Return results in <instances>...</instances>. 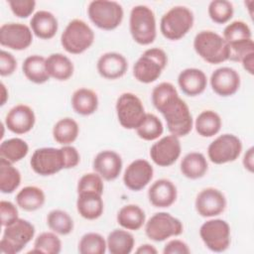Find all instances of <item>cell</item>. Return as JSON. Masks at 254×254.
Segmentation results:
<instances>
[{
    "label": "cell",
    "instance_id": "cell-1",
    "mask_svg": "<svg viewBox=\"0 0 254 254\" xmlns=\"http://www.w3.org/2000/svg\"><path fill=\"white\" fill-rule=\"evenodd\" d=\"M152 102L163 114L172 135L180 138L191 131L193 125L191 113L188 104L179 96L174 84L161 82L156 85L152 91Z\"/></svg>",
    "mask_w": 254,
    "mask_h": 254
},
{
    "label": "cell",
    "instance_id": "cell-2",
    "mask_svg": "<svg viewBox=\"0 0 254 254\" xmlns=\"http://www.w3.org/2000/svg\"><path fill=\"white\" fill-rule=\"evenodd\" d=\"M193 48L205 62L217 64L228 61L229 48L225 40L213 31H201L194 37Z\"/></svg>",
    "mask_w": 254,
    "mask_h": 254
},
{
    "label": "cell",
    "instance_id": "cell-3",
    "mask_svg": "<svg viewBox=\"0 0 254 254\" xmlns=\"http://www.w3.org/2000/svg\"><path fill=\"white\" fill-rule=\"evenodd\" d=\"M129 28L133 40L143 46L152 44L157 37L156 17L151 8L137 5L130 12Z\"/></svg>",
    "mask_w": 254,
    "mask_h": 254
},
{
    "label": "cell",
    "instance_id": "cell-4",
    "mask_svg": "<svg viewBox=\"0 0 254 254\" xmlns=\"http://www.w3.org/2000/svg\"><path fill=\"white\" fill-rule=\"evenodd\" d=\"M168 64V57L164 50L151 48L146 50L133 65L134 77L142 83L157 80Z\"/></svg>",
    "mask_w": 254,
    "mask_h": 254
},
{
    "label": "cell",
    "instance_id": "cell-5",
    "mask_svg": "<svg viewBox=\"0 0 254 254\" xmlns=\"http://www.w3.org/2000/svg\"><path fill=\"white\" fill-rule=\"evenodd\" d=\"M193 14L185 6H175L167 11L160 22L162 35L170 41L185 37L193 25Z\"/></svg>",
    "mask_w": 254,
    "mask_h": 254
},
{
    "label": "cell",
    "instance_id": "cell-6",
    "mask_svg": "<svg viewBox=\"0 0 254 254\" xmlns=\"http://www.w3.org/2000/svg\"><path fill=\"white\" fill-rule=\"evenodd\" d=\"M94 42V32L84 21H70L61 36L63 48L69 54L79 55L89 49Z\"/></svg>",
    "mask_w": 254,
    "mask_h": 254
},
{
    "label": "cell",
    "instance_id": "cell-7",
    "mask_svg": "<svg viewBox=\"0 0 254 254\" xmlns=\"http://www.w3.org/2000/svg\"><path fill=\"white\" fill-rule=\"evenodd\" d=\"M87 15L97 28L111 31L121 24L124 11L122 6L115 1L94 0L88 5Z\"/></svg>",
    "mask_w": 254,
    "mask_h": 254
},
{
    "label": "cell",
    "instance_id": "cell-8",
    "mask_svg": "<svg viewBox=\"0 0 254 254\" xmlns=\"http://www.w3.org/2000/svg\"><path fill=\"white\" fill-rule=\"evenodd\" d=\"M35 226L28 220L18 218L12 224L5 226L0 241V249L5 254H16L32 240Z\"/></svg>",
    "mask_w": 254,
    "mask_h": 254
},
{
    "label": "cell",
    "instance_id": "cell-9",
    "mask_svg": "<svg viewBox=\"0 0 254 254\" xmlns=\"http://www.w3.org/2000/svg\"><path fill=\"white\" fill-rule=\"evenodd\" d=\"M115 108L120 125L129 130H136L146 115L141 99L131 92L122 93L116 101Z\"/></svg>",
    "mask_w": 254,
    "mask_h": 254
},
{
    "label": "cell",
    "instance_id": "cell-10",
    "mask_svg": "<svg viewBox=\"0 0 254 254\" xmlns=\"http://www.w3.org/2000/svg\"><path fill=\"white\" fill-rule=\"evenodd\" d=\"M183 231L182 221L168 212L155 213L145 225L147 237L156 242L164 241L172 236H179Z\"/></svg>",
    "mask_w": 254,
    "mask_h": 254
},
{
    "label": "cell",
    "instance_id": "cell-11",
    "mask_svg": "<svg viewBox=\"0 0 254 254\" xmlns=\"http://www.w3.org/2000/svg\"><path fill=\"white\" fill-rule=\"evenodd\" d=\"M205 246L213 252H223L230 245V226L223 219H209L199 228Z\"/></svg>",
    "mask_w": 254,
    "mask_h": 254
},
{
    "label": "cell",
    "instance_id": "cell-12",
    "mask_svg": "<svg viewBox=\"0 0 254 254\" xmlns=\"http://www.w3.org/2000/svg\"><path fill=\"white\" fill-rule=\"evenodd\" d=\"M242 142L233 134H222L215 138L207 148L208 159L221 165L235 161L241 154Z\"/></svg>",
    "mask_w": 254,
    "mask_h": 254
},
{
    "label": "cell",
    "instance_id": "cell-13",
    "mask_svg": "<svg viewBox=\"0 0 254 254\" xmlns=\"http://www.w3.org/2000/svg\"><path fill=\"white\" fill-rule=\"evenodd\" d=\"M33 171L40 176H52L64 169L61 148L44 147L35 150L30 160Z\"/></svg>",
    "mask_w": 254,
    "mask_h": 254
},
{
    "label": "cell",
    "instance_id": "cell-14",
    "mask_svg": "<svg viewBox=\"0 0 254 254\" xmlns=\"http://www.w3.org/2000/svg\"><path fill=\"white\" fill-rule=\"evenodd\" d=\"M33 32L22 23H6L0 28V44L14 51H23L31 46Z\"/></svg>",
    "mask_w": 254,
    "mask_h": 254
},
{
    "label": "cell",
    "instance_id": "cell-15",
    "mask_svg": "<svg viewBox=\"0 0 254 254\" xmlns=\"http://www.w3.org/2000/svg\"><path fill=\"white\" fill-rule=\"evenodd\" d=\"M182 146L179 137L167 135L154 143L150 148V157L159 167L172 166L180 157Z\"/></svg>",
    "mask_w": 254,
    "mask_h": 254
},
{
    "label": "cell",
    "instance_id": "cell-16",
    "mask_svg": "<svg viewBox=\"0 0 254 254\" xmlns=\"http://www.w3.org/2000/svg\"><path fill=\"white\" fill-rule=\"evenodd\" d=\"M195 210L202 217H213L222 213L226 207L224 194L214 188H206L198 192L194 201Z\"/></svg>",
    "mask_w": 254,
    "mask_h": 254
},
{
    "label": "cell",
    "instance_id": "cell-17",
    "mask_svg": "<svg viewBox=\"0 0 254 254\" xmlns=\"http://www.w3.org/2000/svg\"><path fill=\"white\" fill-rule=\"evenodd\" d=\"M152 165L144 159H138L129 164L123 175L124 185L133 191L143 190L153 179Z\"/></svg>",
    "mask_w": 254,
    "mask_h": 254
},
{
    "label": "cell",
    "instance_id": "cell-18",
    "mask_svg": "<svg viewBox=\"0 0 254 254\" xmlns=\"http://www.w3.org/2000/svg\"><path fill=\"white\" fill-rule=\"evenodd\" d=\"M210 85L217 95L223 97L231 96L240 87V75L234 68L222 66L212 72Z\"/></svg>",
    "mask_w": 254,
    "mask_h": 254
},
{
    "label": "cell",
    "instance_id": "cell-19",
    "mask_svg": "<svg viewBox=\"0 0 254 254\" xmlns=\"http://www.w3.org/2000/svg\"><path fill=\"white\" fill-rule=\"evenodd\" d=\"M35 122L36 116L33 109L25 104H18L12 107L5 117V125L8 130L18 135L31 131Z\"/></svg>",
    "mask_w": 254,
    "mask_h": 254
},
{
    "label": "cell",
    "instance_id": "cell-20",
    "mask_svg": "<svg viewBox=\"0 0 254 254\" xmlns=\"http://www.w3.org/2000/svg\"><path fill=\"white\" fill-rule=\"evenodd\" d=\"M122 159L118 153L112 150L99 152L93 160V169L103 180L113 181L122 171Z\"/></svg>",
    "mask_w": 254,
    "mask_h": 254
},
{
    "label": "cell",
    "instance_id": "cell-21",
    "mask_svg": "<svg viewBox=\"0 0 254 254\" xmlns=\"http://www.w3.org/2000/svg\"><path fill=\"white\" fill-rule=\"evenodd\" d=\"M96 67L102 77L116 79L126 73L128 62L123 55L116 52H108L99 57Z\"/></svg>",
    "mask_w": 254,
    "mask_h": 254
},
{
    "label": "cell",
    "instance_id": "cell-22",
    "mask_svg": "<svg viewBox=\"0 0 254 254\" xmlns=\"http://www.w3.org/2000/svg\"><path fill=\"white\" fill-rule=\"evenodd\" d=\"M178 191L174 183L167 179L157 180L148 190L149 201L155 207H169L177 199Z\"/></svg>",
    "mask_w": 254,
    "mask_h": 254
},
{
    "label": "cell",
    "instance_id": "cell-23",
    "mask_svg": "<svg viewBox=\"0 0 254 254\" xmlns=\"http://www.w3.org/2000/svg\"><path fill=\"white\" fill-rule=\"evenodd\" d=\"M178 84L186 95L197 96L205 90L207 78L201 69L189 67L180 72L178 76Z\"/></svg>",
    "mask_w": 254,
    "mask_h": 254
},
{
    "label": "cell",
    "instance_id": "cell-24",
    "mask_svg": "<svg viewBox=\"0 0 254 254\" xmlns=\"http://www.w3.org/2000/svg\"><path fill=\"white\" fill-rule=\"evenodd\" d=\"M32 32L40 39L50 40L58 32L59 24L56 16L46 10L36 12L30 21Z\"/></svg>",
    "mask_w": 254,
    "mask_h": 254
},
{
    "label": "cell",
    "instance_id": "cell-25",
    "mask_svg": "<svg viewBox=\"0 0 254 254\" xmlns=\"http://www.w3.org/2000/svg\"><path fill=\"white\" fill-rule=\"evenodd\" d=\"M76 209L80 216L88 220H94L101 216L104 209L101 194L95 192L77 193Z\"/></svg>",
    "mask_w": 254,
    "mask_h": 254
},
{
    "label": "cell",
    "instance_id": "cell-26",
    "mask_svg": "<svg viewBox=\"0 0 254 254\" xmlns=\"http://www.w3.org/2000/svg\"><path fill=\"white\" fill-rule=\"evenodd\" d=\"M46 67L50 77L60 81L67 80L74 70L72 62L61 53L50 55L46 60Z\"/></svg>",
    "mask_w": 254,
    "mask_h": 254
},
{
    "label": "cell",
    "instance_id": "cell-27",
    "mask_svg": "<svg viewBox=\"0 0 254 254\" xmlns=\"http://www.w3.org/2000/svg\"><path fill=\"white\" fill-rule=\"evenodd\" d=\"M71 106L73 110L79 115H91L98 108L97 94L89 88H78L73 92L71 96Z\"/></svg>",
    "mask_w": 254,
    "mask_h": 254
},
{
    "label": "cell",
    "instance_id": "cell-28",
    "mask_svg": "<svg viewBox=\"0 0 254 254\" xmlns=\"http://www.w3.org/2000/svg\"><path fill=\"white\" fill-rule=\"evenodd\" d=\"M46 58L39 55L29 56L25 59L22 64V69L23 73L30 81L42 84L50 79L46 67Z\"/></svg>",
    "mask_w": 254,
    "mask_h": 254
},
{
    "label": "cell",
    "instance_id": "cell-29",
    "mask_svg": "<svg viewBox=\"0 0 254 254\" xmlns=\"http://www.w3.org/2000/svg\"><path fill=\"white\" fill-rule=\"evenodd\" d=\"M180 168L182 174L186 178L196 180L205 175L208 165L203 154L198 152H190L183 158Z\"/></svg>",
    "mask_w": 254,
    "mask_h": 254
},
{
    "label": "cell",
    "instance_id": "cell-30",
    "mask_svg": "<svg viewBox=\"0 0 254 254\" xmlns=\"http://www.w3.org/2000/svg\"><path fill=\"white\" fill-rule=\"evenodd\" d=\"M117 222L127 230H139L145 223L144 210L137 204H127L120 208L117 213Z\"/></svg>",
    "mask_w": 254,
    "mask_h": 254
},
{
    "label": "cell",
    "instance_id": "cell-31",
    "mask_svg": "<svg viewBox=\"0 0 254 254\" xmlns=\"http://www.w3.org/2000/svg\"><path fill=\"white\" fill-rule=\"evenodd\" d=\"M46 201V195L42 189L35 186L23 188L16 195L18 206L26 211H35L41 208Z\"/></svg>",
    "mask_w": 254,
    "mask_h": 254
},
{
    "label": "cell",
    "instance_id": "cell-32",
    "mask_svg": "<svg viewBox=\"0 0 254 254\" xmlns=\"http://www.w3.org/2000/svg\"><path fill=\"white\" fill-rule=\"evenodd\" d=\"M106 244L111 254H129L134 248L135 239L127 230L114 229L108 234Z\"/></svg>",
    "mask_w": 254,
    "mask_h": 254
},
{
    "label": "cell",
    "instance_id": "cell-33",
    "mask_svg": "<svg viewBox=\"0 0 254 254\" xmlns=\"http://www.w3.org/2000/svg\"><path fill=\"white\" fill-rule=\"evenodd\" d=\"M222 121L218 113L213 110H204L200 112L194 122V127L201 137H212L216 135L221 128Z\"/></svg>",
    "mask_w": 254,
    "mask_h": 254
},
{
    "label": "cell",
    "instance_id": "cell-34",
    "mask_svg": "<svg viewBox=\"0 0 254 254\" xmlns=\"http://www.w3.org/2000/svg\"><path fill=\"white\" fill-rule=\"evenodd\" d=\"M79 133L77 122L69 117L60 119L53 128V137L57 143L69 145L73 143Z\"/></svg>",
    "mask_w": 254,
    "mask_h": 254
},
{
    "label": "cell",
    "instance_id": "cell-35",
    "mask_svg": "<svg viewBox=\"0 0 254 254\" xmlns=\"http://www.w3.org/2000/svg\"><path fill=\"white\" fill-rule=\"evenodd\" d=\"M21 184V174L13 164L4 158L0 159V190L12 193Z\"/></svg>",
    "mask_w": 254,
    "mask_h": 254
},
{
    "label": "cell",
    "instance_id": "cell-36",
    "mask_svg": "<svg viewBox=\"0 0 254 254\" xmlns=\"http://www.w3.org/2000/svg\"><path fill=\"white\" fill-rule=\"evenodd\" d=\"M29 153V146L21 138L4 140L0 145V156L12 164L24 159Z\"/></svg>",
    "mask_w": 254,
    "mask_h": 254
},
{
    "label": "cell",
    "instance_id": "cell-37",
    "mask_svg": "<svg viewBox=\"0 0 254 254\" xmlns=\"http://www.w3.org/2000/svg\"><path fill=\"white\" fill-rule=\"evenodd\" d=\"M47 224L52 231L60 235H67L73 230V220L71 216L62 209L50 211L47 216Z\"/></svg>",
    "mask_w": 254,
    "mask_h": 254
},
{
    "label": "cell",
    "instance_id": "cell-38",
    "mask_svg": "<svg viewBox=\"0 0 254 254\" xmlns=\"http://www.w3.org/2000/svg\"><path fill=\"white\" fill-rule=\"evenodd\" d=\"M164 132L162 121L152 113H146L144 120L136 129L137 135L145 141H154Z\"/></svg>",
    "mask_w": 254,
    "mask_h": 254
},
{
    "label": "cell",
    "instance_id": "cell-39",
    "mask_svg": "<svg viewBox=\"0 0 254 254\" xmlns=\"http://www.w3.org/2000/svg\"><path fill=\"white\" fill-rule=\"evenodd\" d=\"M62 251V241L59 236L53 232H42L37 236L34 242V248L30 252L59 254Z\"/></svg>",
    "mask_w": 254,
    "mask_h": 254
},
{
    "label": "cell",
    "instance_id": "cell-40",
    "mask_svg": "<svg viewBox=\"0 0 254 254\" xmlns=\"http://www.w3.org/2000/svg\"><path fill=\"white\" fill-rule=\"evenodd\" d=\"M107 244L103 236L99 233H85L78 242V252L80 254H104Z\"/></svg>",
    "mask_w": 254,
    "mask_h": 254
},
{
    "label": "cell",
    "instance_id": "cell-41",
    "mask_svg": "<svg viewBox=\"0 0 254 254\" xmlns=\"http://www.w3.org/2000/svg\"><path fill=\"white\" fill-rule=\"evenodd\" d=\"M208 16L216 24H225L233 16L234 9L227 0H213L208 5Z\"/></svg>",
    "mask_w": 254,
    "mask_h": 254
},
{
    "label": "cell",
    "instance_id": "cell-42",
    "mask_svg": "<svg viewBox=\"0 0 254 254\" xmlns=\"http://www.w3.org/2000/svg\"><path fill=\"white\" fill-rule=\"evenodd\" d=\"M227 45L252 39V33L249 26L243 21H233L223 30L222 37Z\"/></svg>",
    "mask_w": 254,
    "mask_h": 254
},
{
    "label": "cell",
    "instance_id": "cell-43",
    "mask_svg": "<svg viewBox=\"0 0 254 254\" xmlns=\"http://www.w3.org/2000/svg\"><path fill=\"white\" fill-rule=\"evenodd\" d=\"M103 190V179L97 173L84 174L77 184V193L95 192L102 195Z\"/></svg>",
    "mask_w": 254,
    "mask_h": 254
},
{
    "label": "cell",
    "instance_id": "cell-44",
    "mask_svg": "<svg viewBox=\"0 0 254 254\" xmlns=\"http://www.w3.org/2000/svg\"><path fill=\"white\" fill-rule=\"evenodd\" d=\"M228 60L232 62H241L245 57L254 53V42L252 39L241 41L234 44H229Z\"/></svg>",
    "mask_w": 254,
    "mask_h": 254
},
{
    "label": "cell",
    "instance_id": "cell-45",
    "mask_svg": "<svg viewBox=\"0 0 254 254\" xmlns=\"http://www.w3.org/2000/svg\"><path fill=\"white\" fill-rule=\"evenodd\" d=\"M8 4L13 14L19 18H28L36 7L34 0H9Z\"/></svg>",
    "mask_w": 254,
    "mask_h": 254
},
{
    "label": "cell",
    "instance_id": "cell-46",
    "mask_svg": "<svg viewBox=\"0 0 254 254\" xmlns=\"http://www.w3.org/2000/svg\"><path fill=\"white\" fill-rule=\"evenodd\" d=\"M18 214V209L14 203L7 200L0 201V216L2 226L5 227L15 222L19 218Z\"/></svg>",
    "mask_w": 254,
    "mask_h": 254
},
{
    "label": "cell",
    "instance_id": "cell-47",
    "mask_svg": "<svg viewBox=\"0 0 254 254\" xmlns=\"http://www.w3.org/2000/svg\"><path fill=\"white\" fill-rule=\"evenodd\" d=\"M17 67V61L14 56L4 50L0 52V74L2 76L11 75Z\"/></svg>",
    "mask_w": 254,
    "mask_h": 254
},
{
    "label": "cell",
    "instance_id": "cell-48",
    "mask_svg": "<svg viewBox=\"0 0 254 254\" xmlns=\"http://www.w3.org/2000/svg\"><path fill=\"white\" fill-rule=\"evenodd\" d=\"M64 169H72L79 164L80 156L77 149L70 145H64L62 148Z\"/></svg>",
    "mask_w": 254,
    "mask_h": 254
},
{
    "label": "cell",
    "instance_id": "cell-49",
    "mask_svg": "<svg viewBox=\"0 0 254 254\" xmlns=\"http://www.w3.org/2000/svg\"><path fill=\"white\" fill-rule=\"evenodd\" d=\"M164 254H189L190 253V249L189 248L188 244L180 239H173L169 241L164 249Z\"/></svg>",
    "mask_w": 254,
    "mask_h": 254
},
{
    "label": "cell",
    "instance_id": "cell-50",
    "mask_svg": "<svg viewBox=\"0 0 254 254\" xmlns=\"http://www.w3.org/2000/svg\"><path fill=\"white\" fill-rule=\"evenodd\" d=\"M243 166L248 172L253 173L254 171V148L253 147H250L246 151L243 157Z\"/></svg>",
    "mask_w": 254,
    "mask_h": 254
},
{
    "label": "cell",
    "instance_id": "cell-51",
    "mask_svg": "<svg viewBox=\"0 0 254 254\" xmlns=\"http://www.w3.org/2000/svg\"><path fill=\"white\" fill-rule=\"evenodd\" d=\"M242 65L243 68L250 74L254 73V53L248 55L247 57H245L242 61Z\"/></svg>",
    "mask_w": 254,
    "mask_h": 254
},
{
    "label": "cell",
    "instance_id": "cell-52",
    "mask_svg": "<svg viewBox=\"0 0 254 254\" xmlns=\"http://www.w3.org/2000/svg\"><path fill=\"white\" fill-rule=\"evenodd\" d=\"M137 254H157L158 250L151 244H142L136 249Z\"/></svg>",
    "mask_w": 254,
    "mask_h": 254
},
{
    "label": "cell",
    "instance_id": "cell-53",
    "mask_svg": "<svg viewBox=\"0 0 254 254\" xmlns=\"http://www.w3.org/2000/svg\"><path fill=\"white\" fill-rule=\"evenodd\" d=\"M1 91H2V98H1V105H4L7 98H8V93L6 91V87L4 83H1Z\"/></svg>",
    "mask_w": 254,
    "mask_h": 254
}]
</instances>
